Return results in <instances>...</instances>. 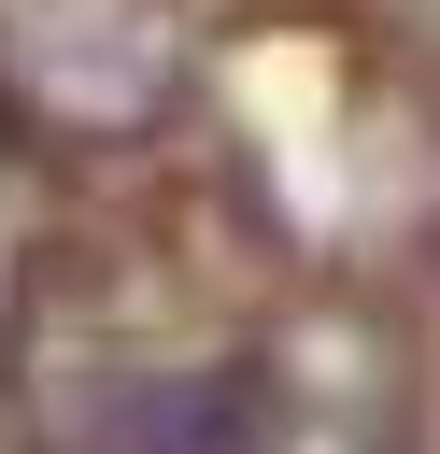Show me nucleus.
I'll use <instances>...</instances> for the list:
<instances>
[{
    "mask_svg": "<svg viewBox=\"0 0 440 454\" xmlns=\"http://www.w3.org/2000/svg\"><path fill=\"white\" fill-rule=\"evenodd\" d=\"M185 57H199L185 0H0V99L71 156L142 142L185 99Z\"/></svg>",
    "mask_w": 440,
    "mask_h": 454,
    "instance_id": "1",
    "label": "nucleus"
},
{
    "mask_svg": "<svg viewBox=\"0 0 440 454\" xmlns=\"http://www.w3.org/2000/svg\"><path fill=\"white\" fill-rule=\"evenodd\" d=\"M0 142H14V99H0Z\"/></svg>",
    "mask_w": 440,
    "mask_h": 454,
    "instance_id": "2",
    "label": "nucleus"
}]
</instances>
